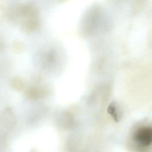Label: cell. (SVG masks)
Wrapping results in <instances>:
<instances>
[{
	"label": "cell",
	"mask_w": 152,
	"mask_h": 152,
	"mask_svg": "<svg viewBox=\"0 0 152 152\" xmlns=\"http://www.w3.org/2000/svg\"><path fill=\"white\" fill-rule=\"evenodd\" d=\"M135 139L142 145H149L152 143V128L146 127L140 129L137 132Z\"/></svg>",
	"instance_id": "1"
}]
</instances>
